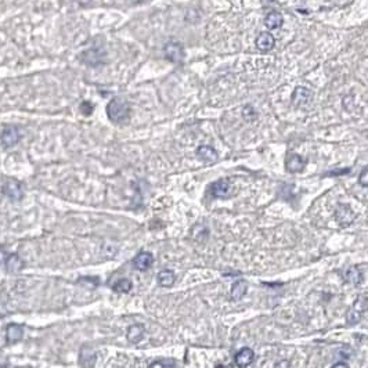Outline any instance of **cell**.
<instances>
[{
	"label": "cell",
	"mask_w": 368,
	"mask_h": 368,
	"mask_svg": "<svg viewBox=\"0 0 368 368\" xmlns=\"http://www.w3.org/2000/svg\"><path fill=\"white\" fill-rule=\"evenodd\" d=\"M246 289H248V284L244 280H239L237 282H234V285L231 288V298L233 301H239L242 299L246 294Z\"/></svg>",
	"instance_id": "e0dca14e"
},
{
	"label": "cell",
	"mask_w": 368,
	"mask_h": 368,
	"mask_svg": "<svg viewBox=\"0 0 368 368\" xmlns=\"http://www.w3.org/2000/svg\"><path fill=\"white\" fill-rule=\"evenodd\" d=\"M158 284L161 286H164V288H169V286H172L174 284V281H176V274L171 270H164L161 271L159 274H158Z\"/></svg>",
	"instance_id": "ac0fdd59"
},
{
	"label": "cell",
	"mask_w": 368,
	"mask_h": 368,
	"mask_svg": "<svg viewBox=\"0 0 368 368\" xmlns=\"http://www.w3.org/2000/svg\"><path fill=\"white\" fill-rule=\"evenodd\" d=\"M229 190L230 184L226 179H220V180L215 181V183H212V186H211V193H212L213 196H216V198H224V196H227Z\"/></svg>",
	"instance_id": "7c38bea8"
},
{
	"label": "cell",
	"mask_w": 368,
	"mask_h": 368,
	"mask_svg": "<svg viewBox=\"0 0 368 368\" xmlns=\"http://www.w3.org/2000/svg\"><path fill=\"white\" fill-rule=\"evenodd\" d=\"M174 366H176V364H174L172 360H169V361L161 360V361H155V363H151V364H150V367H152V368H155V367L171 368V367H174Z\"/></svg>",
	"instance_id": "603a6c76"
},
{
	"label": "cell",
	"mask_w": 368,
	"mask_h": 368,
	"mask_svg": "<svg viewBox=\"0 0 368 368\" xmlns=\"http://www.w3.org/2000/svg\"><path fill=\"white\" fill-rule=\"evenodd\" d=\"M24 335V329L22 327H20L18 324H10L6 329V336L10 344H16L18 342Z\"/></svg>",
	"instance_id": "2e32d148"
},
{
	"label": "cell",
	"mask_w": 368,
	"mask_h": 368,
	"mask_svg": "<svg viewBox=\"0 0 368 368\" xmlns=\"http://www.w3.org/2000/svg\"><path fill=\"white\" fill-rule=\"evenodd\" d=\"M367 295H363V296L356 299V302L353 303L350 310L347 311V314H346V321H347V324L354 325V324H357V323L360 321L363 314L367 310Z\"/></svg>",
	"instance_id": "7a4b0ae2"
},
{
	"label": "cell",
	"mask_w": 368,
	"mask_h": 368,
	"mask_svg": "<svg viewBox=\"0 0 368 368\" xmlns=\"http://www.w3.org/2000/svg\"><path fill=\"white\" fill-rule=\"evenodd\" d=\"M329 1H332V3H335V4H347V3H350L352 0H329Z\"/></svg>",
	"instance_id": "484cf974"
},
{
	"label": "cell",
	"mask_w": 368,
	"mask_h": 368,
	"mask_svg": "<svg viewBox=\"0 0 368 368\" xmlns=\"http://www.w3.org/2000/svg\"><path fill=\"white\" fill-rule=\"evenodd\" d=\"M131 286L133 285H131L130 280H128V278H121V280L116 281V284H114L112 289H114L115 292H118V294H128V292H130Z\"/></svg>",
	"instance_id": "44dd1931"
},
{
	"label": "cell",
	"mask_w": 368,
	"mask_h": 368,
	"mask_svg": "<svg viewBox=\"0 0 368 368\" xmlns=\"http://www.w3.org/2000/svg\"><path fill=\"white\" fill-rule=\"evenodd\" d=\"M282 22H284L282 16H281V13H278V11H270V13L266 16V18H264V25H266L269 29H271V31L281 28V26H282Z\"/></svg>",
	"instance_id": "9a60e30c"
},
{
	"label": "cell",
	"mask_w": 368,
	"mask_h": 368,
	"mask_svg": "<svg viewBox=\"0 0 368 368\" xmlns=\"http://www.w3.org/2000/svg\"><path fill=\"white\" fill-rule=\"evenodd\" d=\"M22 266H24V263L18 258V255H11V256H8L7 260H6V267L11 273H18L22 269Z\"/></svg>",
	"instance_id": "d6986e66"
},
{
	"label": "cell",
	"mask_w": 368,
	"mask_h": 368,
	"mask_svg": "<svg viewBox=\"0 0 368 368\" xmlns=\"http://www.w3.org/2000/svg\"><path fill=\"white\" fill-rule=\"evenodd\" d=\"M20 141V130L17 128H6L1 131V143L6 147H13Z\"/></svg>",
	"instance_id": "ba28073f"
},
{
	"label": "cell",
	"mask_w": 368,
	"mask_h": 368,
	"mask_svg": "<svg viewBox=\"0 0 368 368\" xmlns=\"http://www.w3.org/2000/svg\"><path fill=\"white\" fill-rule=\"evenodd\" d=\"M82 112L85 115H90L91 114V111H93V107H91L90 103H87V101H85V103H82Z\"/></svg>",
	"instance_id": "d4e9b609"
},
{
	"label": "cell",
	"mask_w": 368,
	"mask_h": 368,
	"mask_svg": "<svg viewBox=\"0 0 368 368\" xmlns=\"http://www.w3.org/2000/svg\"><path fill=\"white\" fill-rule=\"evenodd\" d=\"M164 54L165 57L168 58L169 61L179 64V63L183 61V58H184V50H183L181 43H179V42L176 41H172L168 42V43L165 44Z\"/></svg>",
	"instance_id": "3957f363"
},
{
	"label": "cell",
	"mask_w": 368,
	"mask_h": 368,
	"mask_svg": "<svg viewBox=\"0 0 368 368\" xmlns=\"http://www.w3.org/2000/svg\"><path fill=\"white\" fill-rule=\"evenodd\" d=\"M154 262V256L152 254H150V252H140L134 259H133V267L136 269V270L140 271H146L152 264Z\"/></svg>",
	"instance_id": "5b68a950"
},
{
	"label": "cell",
	"mask_w": 368,
	"mask_h": 368,
	"mask_svg": "<svg viewBox=\"0 0 368 368\" xmlns=\"http://www.w3.org/2000/svg\"><path fill=\"white\" fill-rule=\"evenodd\" d=\"M359 181H360V184L363 187H368V172H367V168H364L363 169V172H361L360 177H359Z\"/></svg>",
	"instance_id": "cb8c5ba5"
},
{
	"label": "cell",
	"mask_w": 368,
	"mask_h": 368,
	"mask_svg": "<svg viewBox=\"0 0 368 368\" xmlns=\"http://www.w3.org/2000/svg\"><path fill=\"white\" fill-rule=\"evenodd\" d=\"M131 1H136V3H137V1H141V0H131Z\"/></svg>",
	"instance_id": "83f0119b"
},
{
	"label": "cell",
	"mask_w": 368,
	"mask_h": 368,
	"mask_svg": "<svg viewBox=\"0 0 368 368\" xmlns=\"http://www.w3.org/2000/svg\"><path fill=\"white\" fill-rule=\"evenodd\" d=\"M82 58L86 64H89V65H93V66L98 65V64L101 63V57L97 56V50H94V49L85 51V53L82 54Z\"/></svg>",
	"instance_id": "ffe728a7"
},
{
	"label": "cell",
	"mask_w": 368,
	"mask_h": 368,
	"mask_svg": "<svg viewBox=\"0 0 368 368\" xmlns=\"http://www.w3.org/2000/svg\"><path fill=\"white\" fill-rule=\"evenodd\" d=\"M1 191H3V194L6 196H8L10 199H13V201H20L21 198H22V190H21V186H20V183H17L14 180H10L6 181L4 183V186L1 187Z\"/></svg>",
	"instance_id": "277c9868"
},
{
	"label": "cell",
	"mask_w": 368,
	"mask_h": 368,
	"mask_svg": "<svg viewBox=\"0 0 368 368\" xmlns=\"http://www.w3.org/2000/svg\"><path fill=\"white\" fill-rule=\"evenodd\" d=\"M276 46V39L274 36L269 32H262L256 38V47L260 51H270Z\"/></svg>",
	"instance_id": "52a82bcc"
},
{
	"label": "cell",
	"mask_w": 368,
	"mask_h": 368,
	"mask_svg": "<svg viewBox=\"0 0 368 368\" xmlns=\"http://www.w3.org/2000/svg\"><path fill=\"white\" fill-rule=\"evenodd\" d=\"M311 91L306 87H296L292 94V101L295 106H304L310 101Z\"/></svg>",
	"instance_id": "4fadbf2b"
},
{
	"label": "cell",
	"mask_w": 368,
	"mask_h": 368,
	"mask_svg": "<svg viewBox=\"0 0 368 368\" xmlns=\"http://www.w3.org/2000/svg\"><path fill=\"white\" fill-rule=\"evenodd\" d=\"M345 278L347 281H350L353 284L359 285L361 282V273L359 271V266H353L350 269H347V271H345Z\"/></svg>",
	"instance_id": "7402d4cb"
},
{
	"label": "cell",
	"mask_w": 368,
	"mask_h": 368,
	"mask_svg": "<svg viewBox=\"0 0 368 368\" xmlns=\"http://www.w3.org/2000/svg\"><path fill=\"white\" fill-rule=\"evenodd\" d=\"M196 156L204 162H215L217 159V152L211 146H201L196 150Z\"/></svg>",
	"instance_id": "5bb4252c"
},
{
	"label": "cell",
	"mask_w": 368,
	"mask_h": 368,
	"mask_svg": "<svg viewBox=\"0 0 368 368\" xmlns=\"http://www.w3.org/2000/svg\"><path fill=\"white\" fill-rule=\"evenodd\" d=\"M336 221L341 224V226H347L350 224L353 220H354V213L352 212V209L346 205H341L339 209L336 211L335 213Z\"/></svg>",
	"instance_id": "9c48e42d"
},
{
	"label": "cell",
	"mask_w": 368,
	"mask_h": 368,
	"mask_svg": "<svg viewBox=\"0 0 368 368\" xmlns=\"http://www.w3.org/2000/svg\"><path fill=\"white\" fill-rule=\"evenodd\" d=\"M334 368H338V367H349V364H346V363H341V361H338V363H335L334 366H332Z\"/></svg>",
	"instance_id": "4316f807"
},
{
	"label": "cell",
	"mask_w": 368,
	"mask_h": 368,
	"mask_svg": "<svg viewBox=\"0 0 368 368\" xmlns=\"http://www.w3.org/2000/svg\"><path fill=\"white\" fill-rule=\"evenodd\" d=\"M107 115L114 123H123L129 119L130 107L122 98H114L107 106Z\"/></svg>",
	"instance_id": "6da1fadb"
},
{
	"label": "cell",
	"mask_w": 368,
	"mask_h": 368,
	"mask_svg": "<svg viewBox=\"0 0 368 368\" xmlns=\"http://www.w3.org/2000/svg\"><path fill=\"white\" fill-rule=\"evenodd\" d=\"M304 165H306V161L303 159L302 156L298 155V154H292V155L288 156L286 159V171L288 172H302L304 169Z\"/></svg>",
	"instance_id": "30bf717a"
},
{
	"label": "cell",
	"mask_w": 368,
	"mask_h": 368,
	"mask_svg": "<svg viewBox=\"0 0 368 368\" xmlns=\"http://www.w3.org/2000/svg\"><path fill=\"white\" fill-rule=\"evenodd\" d=\"M144 334H146V329H144V327H143L141 324H134V325L129 327L126 336H128V341H129L130 344L136 345L143 341Z\"/></svg>",
	"instance_id": "8fae6325"
},
{
	"label": "cell",
	"mask_w": 368,
	"mask_h": 368,
	"mask_svg": "<svg viewBox=\"0 0 368 368\" xmlns=\"http://www.w3.org/2000/svg\"><path fill=\"white\" fill-rule=\"evenodd\" d=\"M255 359V353L252 349H249V347H242L239 352L236 354V357H234V361H236V364H237L238 367H248L249 364H252V361Z\"/></svg>",
	"instance_id": "8992f818"
}]
</instances>
